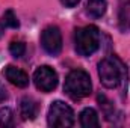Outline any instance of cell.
Wrapping results in <instances>:
<instances>
[{"mask_svg":"<svg viewBox=\"0 0 130 128\" xmlns=\"http://www.w3.org/2000/svg\"><path fill=\"white\" fill-rule=\"evenodd\" d=\"M106 9H107L106 0H86V12L94 18L103 17Z\"/></svg>","mask_w":130,"mask_h":128,"instance_id":"cell-10","label":"cell"},{"mask_svg":"<svg viewBox=\"0 0 130 128\" xmlns=\"http://www.w3.org/2000/svg\"><path fill=\"white\" fill-rule=\"evenodd\" d=\"M5 77L9 80V83H12V84L17 86V88H26V86L29 84V75H27L23 69H20V68H17V66H12V65L6 66V69H5Z\"/></svg>","mask_w":130,"mask_h":128,"instance_id":"cell-7","label":"cell"},{"mask_svg":"<svg viewBox=\"0 0 130 128\" xmlns=\"http://www.w3.org/2000/svg\"><path fill=\"white\" fill-rule=\"evenodd\" d=\"M61 2H62V5L67 6V8H74L80 0H61Z\"/></svg>","mask_w":130,"mask_h":128,"instance_id":"cell-15","label":"cell"},{"mask_svg":"<svg viewBox=\"0 0 130 128\" xmlns=\"http://www.w3.org/2000/svg\"><path fill=\"white\" fill-rule=\"evenodd\" d=\"M47 122L50 127H73L74 125V112L70 105L62 101L52 102L47 115Z\"/></svg>","mask_w":130,"mask_h":128,"instance_id":"cell-4","label":"cell"},{"mask_svg":"<svg viewBox=\"0 0 130 128\" xmlns=\"http://www.w3.org/2000/svg\"><path fill=\"white\" fill-rule=\"evenodd\" d=\"M9 53L14 56V57H21V56H24V53H26V45H24V42H21V41H12L11 42V45H9Z\"/></svg>","mask_w":130,"mask_h":128,"instance_id":"cell-13","label":"cell"},{"mask_svg":"<svg viewBox=\"0 0 130 128\" xmlns=\"http://www.w3.org/2000/svg\"><path fill=\"white\" fill-rule=\"evenodd\" d=\"M80 125L85 128H91V127H98L100 125V119H98L97 112L91 107H86L82 110L80 113Z\"/></svg>","mask_w":130,"mask_h":128,"instance_id":"cell-9","label":"cell"},{"mask_svg":"<svg viewBox=\"0 0 130 128\" xmlns=\"http://www.w3.org/2000/svg\"><path fill=\"white\" fill-rule=\"evenodd\" d=\"M92 91L91 77L83 69H73L64 83V92L71 99H82L88 96Z\"/></svg>","mask_w":130,"mask_h":128,"instance_id":"cell-2","label":"cell"},{"mask_svg":"<svg viewBox=\"0 0 130 128\" xmlns=\"http://www.w3.org/2000/svg\"><path fill=\"white\" fill-rule=\"evenodd\" d=\"M14 125V113L9 107L0 109V128L12 127Z\"/></svg>","mask_w":130,"mask_h":128,"instance_id":"cell-12","label":"cell"},{"mask_svg":"<svg viewBox=\"0 0 130 128\" xmlns=\"http://www.w3.org/2000/svg\"><path fill=\"white\" fill-rule=\"evenodd\" d=\"M33 83L41 92H52L58 86V74L48 65H42L33 72Z\"/></svg>","mask_w":130,"mask_h":128,"instance_id":"cell-5","label":"cell"},{"mask_svg":"<svg viewBox=\"0 0 130 128\" xmlns=\"http://www.w3.org/2000/svg\"><path fill=\"white\" fill-rule=\"evenodd\" d=\"M3 26L5 27H12V29H17L20 26V23H18V20H17V17H15L12 9H8L5 12V15H3Z\"/></svg>","mask_w":130,"mask_h":128,"instance_id":"cell-14","label":"cell"},{"mask_svg":"<svg viewBox=\"0 0 130 128\" xmlns=\"http://www.w3.org/2000/svg\"><path fill=\"white\" fill-rule=\"evenodd\" d=\"M120 27L123 32L130 30V0L123 2L120 8Z\"/></svg>","mask_w":130,"mask_h":128,"instance_id":"cell-11","label":"cell"},{"mask_svg":"<svg viewBox=\"0 0 130 128\" xmlns=\"http://www.w3.org/2000/svg\"><path fill=\"white\" fill-rule=\"evenodd\" d=\"M6 99H8V91L5 89V86L0 84V102H3Z\"/></svg>","mask_w":130,"mask_h":128,"instance_id":"cell-16","label":"cell"},{"mask_svg":"<svg viewBox=\"0 0 130 128\" xmlns=\"http://www.w3.org/2000/svg\"><path fill=\"white\" fill-rule=\"evenodd\" d=\"M41 45L45 53L52 56H58L62 50V35L59 27L48 26L41 33Z\"/></svg>","mask_w":130,"mask_h":128,"instance_id":"cell-6","label":"cell"},{"mask_svg":"<svg viewBox=\"0 0 130 128\" xmlns=\"http://www.w3.org/2000/svg\"><path fill=\"white\" fill-rule=\"evenodd\" d=\"M98 77L104 88L115 89L123 83L126 77V66L115 56H107L98 63Z\"/></svg>","mask_w":130,"mask_h":128,"instance_id":"cell-1","label":"cell"},{"mask_svg":"<svg viewBox=\"0 0 130 128\" xmlns=\"http://www.w3.org/2000/svg\"><path fill=\"white\" fill-rule=\"evenodd\" d=\"M100 47V30L95 26H85L80 29H76L74 32V48L76 51L88 57L94 54Z\"/></svg>","mask_w":130,"mask_h":128,"instance_id":"cell-3","label":"cell"},{"mask_svg":"<svg viewBox=\"0 0 130 128\" xmlns=\"http://www.w3.org/2000/svg\"><path fill=\"white\" fill-rule=\"evenodd\" d=\"M20 113H21V116H23L24 121H32V119H35V116L38 113L36 102L33 101L32 98L24 96L21 99V104H20Z\"/></svg>","mask_w":130,"mask_h":128,"instance_id":"cell-8","label":"cell"}]
</instances>
